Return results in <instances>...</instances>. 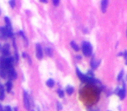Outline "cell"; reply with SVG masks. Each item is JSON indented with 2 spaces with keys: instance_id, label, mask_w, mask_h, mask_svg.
I'll list each match as a JSON object with an SVG mask.
<instances>
[{
  "instance_id": "cell-15",
  "label": "cell",
  "mask_w": 127,
  "mask_h": 111,
  "mask_svg": "<svg viewBox=\"0 0 127 111\" xmlns=\"http://www.w3.org/2000/svg\"><path fill=\"white\" fill-rule=\"evenodd\" d=\"M46 53H47V55L48 56H52L53 51L50 48H46Z\"/></svg>"
},
{
  "instance_id": "cell-23",
  "label": "cell",
  "mask_w": 127,
  "mask_h": 111,
  "mask_svg": "<svg viewBox=\"0 0 127 111\" xmlns=\"http://www.w3.org/2000/svg\"><path fill=\"white\" fill-rule=\"evenodd\" d=\"M0 111H4V109L3 108V106L1 105V104H0Z\"/></svg>"
},
{
  "instance_id": "cell-5",
  "label": "cell",
  "mask_w": 127,
  "mask_h": 111,
  "mask_svg": "<svg viewBox=\"0 0 127 111\" xmlns=\"http://www.w3.org/2000/svg\"><path fill=\"white\" fill-rule=\"evenodd\" d=\"M1 51H2V54L4 57L10 56V45H9L8 43H5L4 45L2 46Z\"/></svg>"
},
{
  "instance_id": "cell-19",
  "label": "cell",
  "mask_w": 127,
  "mask_h": 111,
  "mask_svg": "<svg viewBox=\"0 0 127 111\" xmlns=\"http://www.w3.org/2000/svg\"><path fill=\"white\" fill-rule=\"evenodd\" d=\"M4 111H12V109H11V108L10 106H6L4 108Z\"/></svg>"
},
{
  "instance_id": "cell-9",
  "label": "cell",
  "mask_w": 127,
  "mask_h": 111,
  "mask_svg": "<svg viewBox=\"0 0 127 111\" xmlns=\"http://www.w3.org/2000/svg\"><path fill=\"white\" fill-rule=\"evenodd\" d=\"M100 63V61H97V60H95V59H92V63H91V66H92V68L93 69H97L98 67H99Z\"/></svg>"
},
{
  "instance_id": "cell-26",
  "label": "cell",
  "mask_w": 127,
  "mask_h": 111,
  "mask_svg": "<svg viewBox=\"0 0 127 111\" xmlns=\"http://www.w3.org/2000/svg\"><path fill=\"white\" fill-rule=\"evenodd\" d=\"M0 85H1V84H0Z\"/></svg>"
},
{
  "instance_id": "cell-7",
  "label": "cell",
  "mask_w": 127,
  "mask_h": 111,
  "mask_svg": "<svg viewBox=\"0 0 127 111\" xmlns=\"http://www.w3.org/2000/svg\"><path fill=\"white\" fill-rule=\"evenodd\" d=\"M100 9H101V11L102 12H105L106 11V9H107V6H108V1L107 0H104V1H102L101 2V4H100Z\"/></svg>"
},
{
  "instance_id": "cell-10",
  "label": "cell",
  "mask_w": 127,
  "mask_h": 111,
  "mask_svg": "<svg viewBox=\"0 0 127 111\" xmlns=\"http://www.w3.org/2000/svg\"><path fill=\"white\" fill-rule=\"evenodd\" d=\"M46 84H47L48 87H49V88H53L54 85H55V81H54L53 79H48V80L46 82Z\"/></svg>"
},
{
  "instance_id": "cell-6",
  "label": "cell",
  "mask_w": 127,
  "mask_h": 111,
  "mask_svg": "<svg viewBox=\"0 0 127 111\" xmlns=\"http://www.w3.org/2000/svg\"><path fill=\"white\" fill-rule=\"evenodd\" d=\"M6 38H7V35H6L5 28L0 27V39H1V40H4Z\"/></svg>"
},
{
  "instance_id": "cell-3",
  "label": "cell",
  "mask_w": 127,
  "mask_h": 111,
  "mask_svg": "<svg viewBox=\"0 0 127 111\" xmlns=\"http://www.w3.org/2000/svg\"><path fill=\"white\" fill-rule=\"evenodd\" d=\"M23 102H24V107L25 109L27 110H30V96L29 94L24 91L23 93Z\"/></svg>"
},
{
  "instance_id": "cell-18",
  "label": "cell",
  "mask_w": 127,
  "mask_h": 111,
  "mask_svg": "<svg viewBox=\"0 0 127 111\" xmlns=\"http://www.w3.org/2000/svg\"><path fill=\"white\" fill-rule=\"evenodd\" d=\"M9 4H10V6H11V7H12V8L15 7V5H16L15 1H10V2H9Z\"/></svg>"
},
{
  "instance_id": "cell-17",
  "label": "cell",
  "mask_w": 127,
  "mask_h": 111,
  "mask_svg": "<svg viewBox=\"0 0 127 111\" xmlns=\"http://www.w3.org/2000/svg\"><path fill=\"white\" fill-rule=\"evenodd\" d=\"M123 75H124V70H121L120 71V73L118 74V81H120L121 80V78L123 77Z\"/></svg>"
},
{
  "instance_id": "cell-16",
  "label": "cell",
  "mask_w": 127,
  "mask_h": 111,
  "mask_svg": "<svg viewBox=\"0 0 127 111\" xmlns=\"http://www.w3.org/2000/svg\"><path fill=\"white\" fill-rule=\"evenodd\" d=\"M57 93H58V95H59V96H60V97H61V98L64 96V92H63V90H61V89H58Z\"/></svg>"
},
{
  "instance_id": "cell-11",
  "label": "cell",
  "mask_w": 127,
  "mask_h": 111,
  "mask_svg": "<svg viewBox=\"0 0 127 111\" xmlns=\"http://www.w3.org/2000/svg\"><path fill=\"white\" fill-rule=\"evenodd\" d=\"M4 89L2 85H0V100H4Z\"/></svg>"
},
{
  "instance_id": "cell-20",
  "label": "cell",
  "mask_w": 127,
  "mask_h": 111,
  "mask_svg": "<svg viewBox=\"0 0 127 111\" xmlns=\"http://www.w3.org/2000/svg\"><path fill=\"white\" fill-rule=\"evenodd\" d=\"M19 34H20L21 37H23L25 40H26V37L24 36V34H23V32H22V31H19Z\"/></svg>"
},
{
  "instance_id": "cell-22",
  "label": "cell",
  "mask_w": 127,
  "mask_h": 111,
  "mask_svg": "<svg viewBox=\"0 0 127 111\" xmlns=\"http://www.w3.org/2000/svg\"><path fill=\"white\" fill-rule=\"evenodd\" d=\"M57 109L58 110H61V103H59V102L57 103Z\"/></svg>"
},
{
  "instance_id": "cell-21",
  "label": "cell",
  "mask_w": 127,
  "mask_h": 111,
  "mask_svg": "<svg viewBox=\"0 0 127 111\" xmlns=\"http://www.w3.org/2000/svg\"><path fill=\"white\" fill-rule=\"evenodd\" d=\"M59 1H58V0H54V1H53V4H54V5H59Z\"/></svg>"
},
{
  "instance_id": "cell-27",
  "label": "cell",
  "mask_w": 127,
  "mask_h": 111,
  "mask_svg": "<svg viewBox=\"0 0 127 111\" xmlns=\"http://www.w3.org/2000/svg\"><path fill=\"white\" fill-rule=\"evenodd\" d=\"M0 13H1V12H0Z\"/></svg>"
},
{
  "instance_id": "cell-14",
  "label": "cell",
  "mask_w": 127,
  "mask_h": 111,
  "mask_svg": "<svg viewBox=\"0 0 127 111\" xmlns=\"http://www.w3.org/2000/svg\"><path fill=\"white\" fill-rule=\"evenodd\" d=\"M70 45H71V47H72L74 51H79V46L76 44V43L75 42H74V41H72L71 43H70Z\"/></svg>"
},
{
  "instance_id": "cell-13",
  "label": "cell",
  "mask_w": 127,
  "mask_h": 111,
  "mask_svg": "<svg viewBox=\"0 0 127 111\" xmlns=\"http://www.w3.org/2000/svg\"><path fill=\"white\" fill-rule=\"evenodd\" d=\"M66 91H67V95H72L74 93V88L72 86H67V88H66Z\"/></svg>"
},
{
  "instance_id": "cell-24",
  "label": "cell",
  "mask_w": 127,
  "mask_h": 111,
  "mask_svg": "<svg viewBox=\"0 0 127 111\" xmlns=\"http://www.w3.org/2000/svg\"><path fill=\"white\" fill-rule=\"evenodd\" d=\"M1 49H2V46H0V51H1Z\"/></svg>"
},
{
  "instance_id": "cell-12",
  "label": "cell",
  "mask_w": 127,
  "mask_h": 111,
  "mask_svg": "<svg viewBox=\"0 0 127 111\" xmlns=\"http://www.w3.org/2000/svg\"><path fill=\"white\" fill-rule=\"evenodd\" d=\"M118 96H119L120 99H124L125 96V88H122V89H120L119 92H118Z\"/></svg>"
},
{
  "instance_id": "cell-1",
  "label": "cell",
  "mask_w": 127,
  "mask_h": 111,
  "mask_svg": "<svg viewBox=\"0 0 127 111\" xmlns=\"http://www.w3.org/2000/svg\"><path fill=\"white\" fill-rule=\"evenodd\" d=\"M13 63L14 61L10 56H8V57H2L1 60H0V67L4 69H10L13 67Z\"/></svg>"
},
{
  "instance_id": "cell-4",
  "label": "cell",
  "mask_w": 127,
  "mask_h": 111,
  "mask_svg": "<svg viewBox=\"0 0 127 111\" xmlns=\"http://www.w3.org/2000/svg\"><path fill=\"white\" fill-rule=\"evenodd\" d=\"M35 55H36V57H37V59H39V60L42 59V56H43V52H42V46H41L39 43H36V44H35Z\"/></svg>"
},
{
  "instance_id": "cell-8",
  "label": "cell",
  "mask_w": 127,
  "mask_h": 111,
  "mask_svg": "<svg viewBox=\"0 0 127 111\" xmlns=\"http://www.w3.org/2000/svg\"><path fill=\"white\" fill-rule=\"evenodd\" d=\"M12 87H13V83L12 82L10 81H8L7 83H5V88H6V91H8V92H10L11 91V89H12Z\"/></svg>"
},
{
  "instance_id": "cell-2",
  "label": "cell",
  "mask_w": 127,
  "mask_h": 111,
  "mask_svg": "<svg viewBox=\"0 0 127 111\" xmlns=\"http://www.w3.org/2000/svg\"><path fill=\"white\" fill-rule=\"evenodd\" d=\"M82 51L86 56H90L92 54V47L88 42H84L82 43Z\"/></svg>"
},
{
  "instance_id": "cell-25",
  "label": "cell",
  "mask_w": 127,
  "mask_h": 111,
  "mask_svg": "<svg viewBox=\"0 0 127 111\" xmlns=\"http://www.w3.org/2000/svg\"><path fill=\"white\" fill-rule=\"evenodd\" d=\"M92 111H99V110H92Z\"/></svg>"
}]
</instances>
